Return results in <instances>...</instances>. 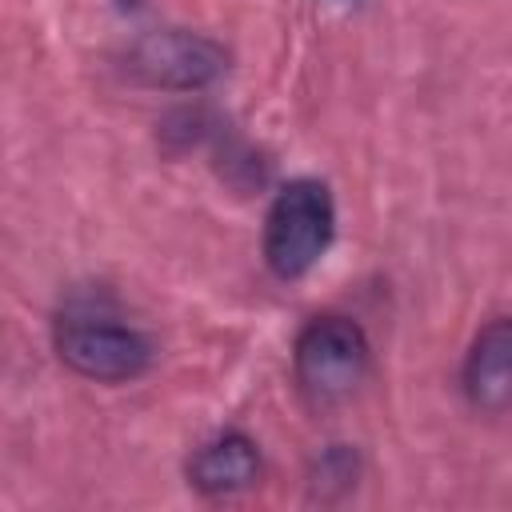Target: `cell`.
I'll use <instances>...</instances> for the list:
<instances>
[{"label": "cell", "mask_w": 512, "mask_h": 512, "mask_svg": "<svg viewBox=\"0 0 512 512\" xmlns=\"http://www.w3.org/2000/svg\"><path fill=\"white\" fill-rule=\"evenodd\" d=\"M332 228H336V208H332V192L320 180H288L264 220V260L280 280H296L304 276L324 248L332 244Z\"/></svg>", "instance_id": "6da1fadb"}, {"label": "cell", "mask_w": 512, "mask_h": 512, "mask_svg": "<svg viewBox=\"0 0 512 512\" xmlns=\"http://www.w3.org/2000/svg\"><path fill=\"white\" fill-rule=\"evenodd\" d=\"M56 352L72 372L104 384L136 380L152 364V344L132 324L100 308H68L56 320Z\"/></svg>", "instance_id": "7a4b0ae2"}, {"label": "cell", "mask_w": 512, "mask_h": 512, "mask_svg": "<svg viewBox=\"0 0 512 512\" xmlns=\"http://www.w3.org/2000/svg\"><path fill=\"white\" fill-rule=\"evenodd\" d=\"M296 380L316 400H344L368 372V336L348 316H316L296 336Z\"/></svg>", "instance_id": "3957f363"}, {"label": "cell", "mask_w": 512, "mask_h": 512, "mask_svg": "<svg viewBox=\"0 0 512 512\" xmlns=\"http://www.w3.org/2000/svg\"><path fill=\"white\" fill-rule=\"evenodd\" d=\"M228 68V52L188 28H152L140 32L128 48V72L152 88L192 92L220 80Z\"/></svg>", "instance_id": "277c9868"}, {"label": "cell", "mask_w": 512, "mask_h": 512, "mask_svg": "<svg viewBox=\"0 0 512 512\" xmlns=\"http://www.w3.org/2000/svg\"><path fill=\"white\" fill-rule=\"evenodd\" d=\"M464 392L480 412L512 408V316L488 320L464 360Z\"/></svg>", "instance_id": "5b68a950"}, {"label": "cell", "mask_w": 512, "mask_h": 512, "mask_svg": "<svg viewBox=\"0 0 512 512\" xmlns=\"http://www.w3.org/2000/svg\"><path fill=\"white\" fill-rule=\"evenodd\" d=\"M192 488L208 496H232L260 480V448L244 432H220L204 440L188 460Z\"/></svg>", "instance_id": "8992f818"}]
</instances>
